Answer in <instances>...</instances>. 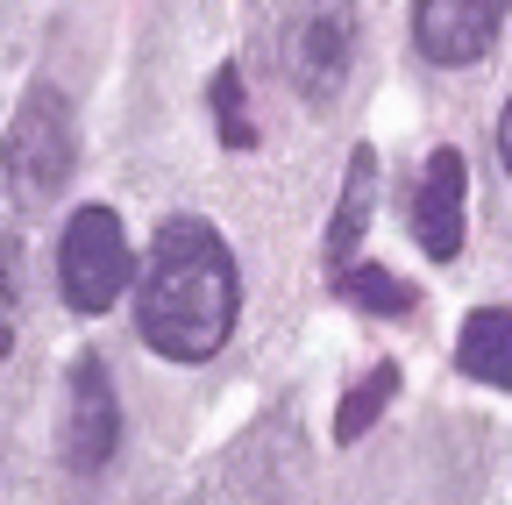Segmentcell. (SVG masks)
Returning <instances> with one entry per match:
<instances>
[{"label":"cell","instance_id":"52a82bcc","mask_svg":"<svg viewBox=\"0 0 512 505\" xmlns=\"http://www.w3.org/2000/svg\"><path fill=\"white\" fill-rule=\"evenodd\" d=\"M463 200H470V185H463V157L456 150H434L420 185H413V235L434 264H448L463 249Z\"/></svg>","mask_w":512,"mask_h":505},{"label":"cell","instance_id":"8992f818","mask_svg":"<svg viewBox=\"0 0 512 505\" xmlns=\"http://www.w3.org/2000/svg\"><path fill=\"white\" fill-rule=\"evenodd\" d=\"M505 8L512 0H413V43H420L427 65L463 72V65H477V57L498 43Z\"/></svg>","mask_w":512,"mask_h":505},{"label":"cell","instance_id":"30bf717a","mask_svg":"<svg viewBox=\"0 0 512 505\" xmlns=\"http://www.w3.org/2000/svg\"><path fill=\"white\" fill-rule=\"evenodd\" d=\"M335 292L349 306H363V313H413V285L392 278L384 264H342L335 271Z\"/></svg>","mask_w":512,"mask_h":505},{"label":"cell","instance_id":"5bb4252c","mask_svg":"<svg viewBox=\"0 0 512 505\" xmlns=\"http://www.w3.org/2000/svg\"><path fill=\"white\" fill-rule=\"evenodd\" d=\"M498 157H505V178H512V100H505V121H498Z\"/></svg>","mask_w":512,"mask_h":505},{"label":"cell","instance_id":"3957f363","mask_svg":"<svg viewBox=\"0 0 512 505\" xmlns=\"http://www.w3.org/2000/svg\"><path fill=\"white\" fill-rule=\"evenodd\" d=\"M128 278H136V249L121 235V214L114 207H79L57 235V292L72 313H107Z\"/></svg>","mask_w":512,"mask_h":505},{"label":"cell","instance_id":"5b68a950","mask_svg":"<svg viewBox=\"0 0 512 505\" xmlns=\"http://www.w3.org/2000/svg\"><path fill=\"white\" fill-rule=\"evenodd\" d=\"M349 65H356V8L349 0H328V8H313L292 22L285 36V72L299 86V100L328 107L342 86H349Z\"/></svg>","mask_w":512,"mask_h":505},{"label":"cell","instance_id":"6da1fadb","mask_svg":"<svg viewBox=\"0 0 512 505\" xmlns=\"http://www.w3.org/2000/svg\"><path fill=\"white\" fill-rule=\"evenodd\" d=\"M235 306H242V278H235L221 228L192 221V214L164 221L143 257L136 335L171 363H207L235 335Z\"/></svg>","mask_w":512,"mask_h":505},{"label":"cell","instance_id":"8fae6325","mask_svg":"<svg viewBox=\"0 0 512 505\" xmlns=\"http://www.w3.org/2000/svg\"><path fill=\"white\" fill-rule=\"evenodd\" d=\"M392 392H399V370H392V363H377V370L363 377V385L335 406V441H363V434L377 427V413L392 406Z\"/></svg>","mask_w":512,"mask_h":505},{"label":"cell","instance_id":"4fadbf2b","mask_svg":"<svg viewBox=\"0 0 512 505\" xmlns=\"http://www.w3.org/2000/svg\"><path fill=\"white\" fill-rule=\"evenodd\" d=\"M15 356V285L0 278V363Z\"/></svg>","mask_w":512,"mask_h":505},{"label":"cell","instance_id":"7c38bea8","mask_svg":"<svg viewBox=\"0 0 512 505\" xmlns=\"http://www.w3.org/2000/svg\"><path fill=\"white\" fill-rule=\"evenodd\" d=\"M214 121H221V143H228V150H256V121H249V107H242V72H235V65L214 72Z\"/></svg>","mask_w":512,"mask_h":505},{"label":"cell","instance_id":"ba28073f","mask_svg":"<svg viewBox=\"0 0 512 505\" xmlns=\"http://www.w3.org/2000/svg\"><path fill=\"white\" fill-rule=\"evenodd\" d=\"M370 214H377V157L370 143L349 157V178H342V200H335V221H328V264H356V242L370 235Z\"/></svg>","mask_w":512,"mask_h":505},{"label":"cell","instance_id":"9c48e42d","mask_svg":"<svg viewBox=\"0 0 512 505\" xmlns=\"http://www.w3.org/2000/svg\"><path fill=\"white\" fill-rule=\"evenodd\" d=\"M456 363H463V377H477V385L512 392V313H505V306H484V313H470V321H463Z\"/></svg>","mask_w":512,"mask_h":505},{"label":"cell","instance_id":"7a4b0ae2","mask_svg":"<svg viewBox=\"0 0 512 505\" xmlns=\"http://www.w3.org/2000/svg\"><path fill=\"white\" fill-rule=\"evenodd\" d=\"M79 164V136H72V107L57 86H29V100L8 121V143H0V171H8V193L36 214L64 193V178Z\"/></svg>","mask_w":512,"mask_h":505},{"label":"cell","instance_id":"277c9868","mask_svg":"<svg viewBox=\"0 0 512 505\" xmlns=\"http://www.w3.org/2000/svg\"><path fill=\"white\" fill-rule=\"evenodd\" d=\"M121 449V406H114V385H107V363L100 356H79L64 370V427H57V456L72 477H93L107 470Z\"/></svg>","mask_w":512,"mask_h":505}]
</instances>
